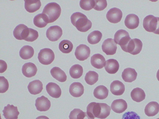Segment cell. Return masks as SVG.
I'll use <instances>...</instances> for the list:
<instances>
[{
    "label": "cell",
    "instance_id": "cell-38",
    "mask_svg": "<svg viewBox=\"0 0 159 119\" xmlns=\"http://www.w3.org/2000/svg\"><path fill=\"white\" fill-rule=\"evenodd\" d=\"M38 37V33L36 30L29 28L27 36L25 40L27 42H32L36 40Z\"/></svg>",
    "mask_w": 159,
    "mask_h": 119
},
{
    "label": "cell",
    "instance_id": "cell-25",
    "mask_svg": "<svg viewBox=\"0 0 159 119\" xmlns=\"http://www.w3.org/2000/svg\"><path fill=\"white\" fill-rule=\"evenodd\" d=\"M24 1L25 9L30 13L37 11L41 6L40 0H24Z\"/></svg>",
    "mask_w": 159,
    "mask_h": 119
},
{
    "label": "cell",
    "instance_id": "cell-20",
    "mask_svg": "<svg viewBox=\"0 0 159 119\" xmlns=\"http://www.w3.org/2000/svg\"><path fill=\"white\" fill-rule=\"evenodd\" d=\"M106 60L104 56L100 54L93 55L91 58V65L97 69L102 68L106 64Z\"/></svg>",
    "mask_w": 159,
    "mask_h": 119
},
{
    "label": "cell",
    "instance_id": "cell-37",
    "mask_svg": "<svg viewBox=\"0 0 159 119\" xmlns=\"http://www.w3.org/2000/svg\"><path fill=\"white\" fill-rule=\"evenodd\" d=\"M26 26L23 24H20L16 27L13 31V34L16 39L21 40V36L23 31Z\"/></svg>",
    "mask_w": 159,
    "mask_h": 119
},
{
    "label": "cell",
    "instance_id": "cell-41",
    "mask_svg": "<svg viewBox=\"0 0 159 119\" xmlns=\"http://www.w3.org/2000/svg\"><path fill=\"white\" fill-rule=\"evenodd\" d=\"M122 119H141L140 117L136 112L129 111L123 114Z\"/></svg>",
    "mask_w": 159,
    "mask_h": 119
},
{
    "label": "cell",
    "instance_id": "cell-45",
    "mask_svg": "<svg viewBox=\"0 0 159 119\" xmlns=\"http://www.w3.org/2000/svg\"><path fill=\"white\" fill-rule=\"evenodd\" d=\"M156 119H159V118H157Z\"/></svg>",
    "mask_w": 159,
    "mask_h": 119
},
{
    "label": "cell",
    "instance_id": "cell-13",
    "mask_svg": "<svg viewBox=\"0 0 159 119\" xmlns=\"http://www.w3.org/2000/svg\"><path fill=\"white\" fill-rule=\"evenodd\" d=\"M51 105L50 100L43 95L38 98L36 100L35 106L37 109L40 112L48 110Z\"/></svg>",
    "mask_w": 159,
    "mask_h": 119
},
{
    "label": "cell",
    "instance_id": "cell-18",
    "mask_svg": "<svg viewBox=\"0 0 159 119\" xmlns=\"http://www.w3.org/2000/svg\"><path fill=\"white\" fill-rule=\"evenodd\" d=\"M69 91L70 94L73 96L79 97L84 93V89L83 85L79 82H74L70 85Z\"/></svg>",
    "mask_w": 159,
    "mask_h": 119
},
{
    "label": "cell",
    "instance_id": "cell-21",
    "mask_svg": "<svg viewBox=\"0 0 159 119\" xmlns=\"http://www.w3.org/2000/svg\"><path fill=\"white\" fill-rule=\"evenodd\" d=\"M28 89L31 94H38L41 93L43 89V84L40 80H36L29 83Z\"/></svg>",
    "mask_w": 159,
    "mask_h": 119
},
{
    "label": "cell",
    "instance_id": "cell-34",
    "mask_svg": "<svg viewBox=\"0 0 159 119\" xmlns=\"http://www.w3.org/2000/svg\"><path fill=\"white\" fill-rule=\"evenodd\" d=\"M33 22L35 26L40 28L44 27L48 24L42 13L36 15L34 18Z\"/></svg>",
    "mask_w": 159,
    "mask_h": 119
},
{
    "label": "cell",
    "instance_id": "cell-31",
    "mask_svg": "<svg viewBox=\"0 0 159 119\" xmlns=\"http://www.w3.org/2000/svg\"><path fill=\"white\" fill-rule=\"evenodd\" d=\"M102 37V34L99 31L95 30L89 34L87 40L88 42L91 44H95L98 43Z\"/></svg>",
    "mask_w": 159,
    "mask_h": 119
},
{
    "label": "cell",
    "instance_id": "cell-1",
    "mask_svg": "<svg viewBox=\"0 0 159 119\" xmlns=\"http://www.w3.org/2000/svg\"><path fill=\"white\" fill-rule=\"evenodd\" d=\"M110 107L105 103L93 102L87 107V112L90 117L101 119L106 118L110 113Z\"/></svg>",
    "mask_w": 159,
    "mask_h": 119
},
{
    "label": "cell",
    "instance_id": "cell-43",
    "mask_svg": "<svg viewBox=\"0 0 159 119\" xmlns=\"http://www.w3.org/2000/svg\"><path fill=\"white\" fill-rule=\"evenodd\" d=\"M36 119H49L48 117L45 116H41L37 117Z\"/></svg>",
    "mask_w": 159,
    "mask_h": 119
},
{
    "label": "cell",
    "instance_id": "cell-5",
    "mask_svg": "<svg viewBox=\"0 0 159 119\" xmlns=\"http://www.w3.org/2000/svg\"><path fill=\"white\" fill-rule=\"evenodd\" d=\"M131 39L129 33L122 29L118 30L114 36V40L115 43L119 45L123 51Z\"/></svg>",
    "mask_w": 159,
    "mask_h": 119
},
{
    "label": "cell",
    "instance_id": "cell-33",
    "mask_svg": "<svg viewBox=\"0 0 159 119\" xmlns=\"http://www.w3.org/2000/svg\"><path fill=\"white\" fill-rule=\"evenodd\" d=\"M84 79L87 84L90 85H93L98 80V74L95 71H89L86 73Z\"/></svg>",
    "mask_w": 159,
    "mask_h": 119
},
{
    "label": "cell",
    "instance_id": "cell-44",
    "mask_svg": "<svg viewBox=\"0 0 159 119\" xmlns=\"http://www.w3.org/2000/svg\"><path fill=\"white\" fill-rule=\"evenodd\" d=\"M157 80L159 81V69L157 71Z\"/></svg>",
    "mask_w": 159,
    "mask_h": 119
},
{
    "label": "cell",
    "instance_id": "cell-17",
    "mask_svg": "<svg viewBox=\"0 0 159 119\" xmlns=\"http://www.w3.org/2000/svg\"><path fill=\"white\" fill-rule=\"evenodd\" d=\"M111 108L114 112L120 113L126 110L127 108V104L125 101L123 99H117L114 100L112 102Z\"/></svg>",
    "mask_w": 159,
    "mask_h": 119
},
{
    "label": "cell",
    "instance_id": "cell-26",
    "mask_svg": "<svg viewBox=\"0 0 159 119\" xmlns=\"http://www.w3.org/2000/svg\"><path fill=\"white\" fill-rule=\"evenodd\" d=\"M50 73L52 77L61 82L66 81L67 76L65 72L58 67L53 68L50 71Z\"/></svg>",
    "mask_w": 159,
    "mask_h": 119
},
{
    "label": "cell",
    "instance_id": "cell-28",
    "mask_svg": "<svg viewBox=\"0 0 159 119\" xmlns=\"http://www.w3.org/2000/svg\"><path fill=\"white\" fill-rule=\"evenodd\" d=\"M130 95L132 99L137 102L144 100L146 96L144 90L138 87L133 89L131 92Z\"/></svg>",
    "mask_w": 159,
    "mask_h": 119
},
{
    "label": "cell",
    "instance_id": "cell-4",
    "mask_svg": "<svg viewBox=\"0 0 159 119\" xmlns=\"http://www.w3.org/2000/svg\"><path fill=\"white\" fill-rule=\"evenodd\" d=\"M143 26L147 31L159 34V17L149 15L144 19Z\"/></svg>",
    "mask_w": 159,
    "mask_h": 119
},
{
    "label": "cell",
    "instance_id": "cell-24",
    "mask_svg": "<svg viewBox=\"0 0 159 119\" xmlns=\"http://www.w3.org/2000/svg\"><path fill=\"white\" fill-rule=\"evenodd\" d=\"M104 68L107 73L113 74L118 71L119 68V65L118 62L116 60L110 59L106 61Z\"/></svg>",
    "mask_w": 159,
    "mask_h": 119
},
{
    "label": "cell",
    "instance_id": "cell-12",
    "mask_svg": "<svg viewBox=\"0 0 159 119\" xmlns=\"http://www.w3.org/2000/svg\"><path fill=\"white\" fill-rule=\"evenodd\" d=\"M3 115L6 119H17L20 112L17 106L8 104L2 110Z\"/></svg>",
    "mask_w": 159,
    "mask_h": 119
},
{
    "label": "cell",
    "instance_id": "cell-35",
    "mask_svg": "<svg viewBox=\"0 0 159 119\" xmlns=\"http://www.w3.org/2000/svg\"><path fill=\"white\" fill-rule=\"evenodd\" d=\"M85 113L80 109L75 108L70 112L69 118L70 119H84Z\"/></svg>",
    "mask_w": 159,
    "mask_h": 119
},
{
    "label": "cell",
    "instance_id": "cell-11",
    "mask_svg": "<svg viewBox=\"0 0 159 119\" xmlns=\"http://www.w3.org/2000/svg\"><path fill=\"white\" fill-rule=\"evenodd\" d=\"M122 12L119 9L114 7L110 9L106 14V18L110 22L117 23L120 22L122 17Z\"/></svg>",
    "mask_w": 159,
    "mask_h": 119
},
{
    "label": "cell",
    "instance_id": "cell-2",
    "mask_svg": "<svg viewBox=\"0 0 159 119\" xmlns=\"http://www.w3.org/2000/svg\"><path fill=\"white\" fill-rule=\"evenodd\" d=\"M70 20L73 25L81 32L87 31L92 26L91 22L85 15L80 12L73 13L71 16Z\"/></svg>",
    "mask_w": 159,
    "mask_h": 119
},
{
    "label": "cell",
    "instance_id": "cell-8",
    "mask_svg": "<svg viewBox=\"0 0 159 119\" xmlns=\"http://www.w3.org/2000/svg\"><path fill=\"white\" fill-rule=\"evenodd\" d=\"M62 34V31L59 26L55 25L49 27L47 30L46 35L48 38L52 42L58 40Z\"/></svg>",
    "mask_w": 159,
    "mask_h": 119
},
{
    "label": "cell",
    "instance_id": "cell-3",
    "mask_svg": "<svg viewBox=\"0 0 159 119\" xmlns=\"http://www.w3.org/2000/svg\"><path fill=\"white\" fill-rule=\"evenodd\" d=\"M61 12L60 5L56 2H52L48 3L45 6L42 13L44 15L48 23H49L57 20Z\"/></svg>",
    "mask_w": 159,
    "mask_h": 119
},
{
    "label": "cell",
    "instance_id": "cell-40",
    "mask_svg": "<svg viewBox=\"0 0 159 119\" xmlns=\"http://www.w3.org/2000/svg\"><path fill=\"white\" fill-rule=\"evenodd\" d=\"M0 93H4L8 89L9 83L4 77L0 76Z\"/></svg>",
    "mask_w": 159,
    "mask_h": 119
},
{
    "label": "cell",
    "instance_id": "cell-16",
    "mask_svg": "<svg viewBox=\"0 0 159 119\" xmlns=\"http://www.w3.org/2000/svg\"><path fill=\"white\" fill-rule=\"evenodd\" d=\"M125 26L129 29H134L139 26V21L137 15L134 14H129L126 16L125 21Z\"/></svg>",
    "mask_w": 159,
    "mask_h": 119
},
{
    "label": "cell",
    "instance_id": "cell-15",
    "mask_svg": "<svg viewBox=\"0 0 159 119\" xmlns=\"http://www.w3.org/2000/svg\"><path fill=\"white\" fill-rule=\"evenodd\" d=\"M46 90L48 94L53 98H58L61 95V89L59 85L55 83H48L46 86Z\"/></svg>",
    "mask_w": 159,
    "mask_h": 119
},
{
    "label": "cell",
    "instance_id": "cell-10",
    "mask_svg": "<svg viewBox=\"0 0 159 119\" xmlns=\"http://www.w3.org/2000/svg\"><path fill=\"white\" fill-rule=\"evenodd\" d=\"M90 48L84 44H80L76 47L75 52V55L78 60L84 61L86 60L90 56Z\"/></svg>",
    "mask_w": 159,
    "mask_h": 119
},
{
    "label": "cell",
    "instance_id": "cell-7",
    "mask_svg": "<svg viewBox=\"0 0 159 119\" xmlns=\"http://www.w3.org/2000/svg\"><path fill=\"white\" fill-rule=\"evenodd\" d=\"M143 43L139 39H131L129 42L124 51L132 55H136L139 54L142 50Z\"/></svg>",
    "mask_w": 159,
    "mask_h": 119
},
{
    "label": "cell",
    "instance_id": "cell-23",
    "mask_svg": "<svg viewBox=\"0 0 159 119\" xmlns=\"http://www.w3.org/2000/svg\"><path fill=\"white\" fill-rule=\"evenodd\" d=\"M159 111V104L156 102L148 103L145 106V113L148 117H152L157 114Z\"/></svg>",
    "mask_w": 159,
    "mask_h": 119
},
{
    "label": "cell",
    "instance_id": "cell-30",
    "mask_svg": "<svg viewBox=\"0 0 159 119\" xmlns=\"http://www.w3.org/2000/svg\"><path fill=\"white\" fill-rule=\"evenodd\" d=\"M83 72V68L81 66L78 64L73 65L69 70V73L70 76L74 79L80 78Z\"/></svg>",
    "mask_w": 159,
    "mask_h": 119
},
{
    "label": "cell",
    "instance_id": "cell-27",
    "mask_svg": "<svg viewBox=\"0 0 159 119\" xmlns=\"http://www.w3.org/2000/svg\"><path fill=\"white\" fill-rule=\"evenodd\" d=\"M108 92V90L106 87L103 85H100L94 89L93 94L96 98L103 99L107 97Z\"/></svg>",
    "mask_w": 159,
    "mask_h": 119
},
{
    "label": "cell",
    "instance_id": "cell-39",
    "mask_svg": "<svg viewBox=\"0 0 159 119\" xmlns=\"http://www.w3.org/2000/svg\"><path fill=\"white\" fill-rule=\"evenodd\" d=\"M106 0H94V4L93 8L96 10L101 11L103 10L107 7Z\"/></svg>",
    "mask_w": 159,
    "mask_h": 119
},
{
    "label": "cell",
    "instance_id": "cell-6",
    "mask_svg": "<svg viewBox=\"0 0 159 119\" xmlns=\"http://www.w3.org/2000/svg\"><path fill=\"white\" fill-rule=\"evenodd\" d=\"M38 58L41 64L44 65H48L54 60L55 55L53 51L50 49L45 48L40 50L38 54Z\"/></svg>",
    "mask_w": 159,
    "mask_h": 119
},
{
    "label": "cell",
    "instance_id": "cell-22",
    "mask_svg": "<svg viewBox=\"0 0 159 119\" xmlns=\"http://www.w3.org/2000/svg\"><path fill=\"white\" fill-rule=\"evenodd\" d=\"M137 73L135 70L132 68H128L125 69L122 73V77L126 82H131L136 78Z\"/></svg>",
    "mask_w": 159,
    "mask_h": 119
},
{
    "label": "cell",
    "instance_id": "cell-42",
    "mask_svg": "<svg viewBox=\"0 0 159 119\" xmlns=\"http://www.w3.org/2000/svg\"><path fill=\"white\" fill-rule=\"evenodd\" d=\"M7 65L5 61L0 60V72L1 73L4 72L7 69Z\"/></svg>",
    "mask_w": 159,
    "mask_h": 119
},
{
    "label": "cell",
    "instance_id": "cell-19",
    "mask_svg": "<svg viewBox=\"0 0 159 119\" xmlns=\"http://www.w3.org/2000/svg\"><path fill=\"white\" fill-rule=\"evenodd\" d=\"M110 91L113 95H120L125 90V86L123 83L118 80L113 81L110 85Z\"/></svg>",
    "mask_w": 159,
    "mask_h": 119
},
{
    "label": "cell",
    "instance_id": "cell-32",
    "mask_svg": "<svg viewBox=\"0 0 159 119\" xmlns=\"http://www.w3.org/2000/svg\"><path fill=\"white\" fill-rule=\"evenodd\" d=\"M59 48L62 53H68L72 51L73 48V45L70 41L64 40L60 43Z\"/></svg>",
    "mask_w": 159,
    "mask_h": 119
},
{
    "label": "cell",
    "instance_id": "cell-14",
    "mask_svg": "<svg viewBox=\"0 0 159 119\" xmlns=\"http://www.w3.org/2000/svg\"><path fill=\"white\" fill-rule=\"evenodd\" d=\"M22 71L23 75L25 77H31L36 75L37 68L34 64L31 62H28L23 65Z\"/></svg>",
    "mask_w": 159,
    "mask_h": 119
},
{
    "label": "cell",
    "instance_id": "cell-36",
    "mask_svg": "<svg viewBox=\"0 0 159 119\" xmlns=\"http://www.w3.org/2000/svg\"><path fill=\"white\" fill-rule=\"evenodd\" d=\"M94 4V0H81L80 2V5L81 8L86 11H89L93 8Z\"/></svg>",
    "mask_w": 159,
    "mask_h": 119
},
{
    "label": "cell",
    "instance_id": "cell-29",
    "mask_svg": "<svg viewBox=\"0 0 159 119\" xmlns=\"http://www.w3.org/2000/svg\"><path fill=\"white\" fill-rule=\"evenodd\" d=\"M34 50L33 48L29 45L24 46L20 49L19 55L21 58L24 60H28L33 56Z\"/></svg>",
    "mask_w": 159,
    "mask_h": 119
},
{
    "label": "cell",
    "instance_id": "cell-9",
    "mask_svg": "<svg viewBox=\"0 0 159 119\" xmlns=\"http://www.w3.org/2000/svg\"><path fill=\"white\" fill-rule=\"evenodd\" d=\"M102 50L107 55H112L116 53L117 49L116 44L114 39L108 38L103 42L102 46Z\"/></svg>",
    "mask_w": 159,
    "mask_h": 119
}]
</instances>
